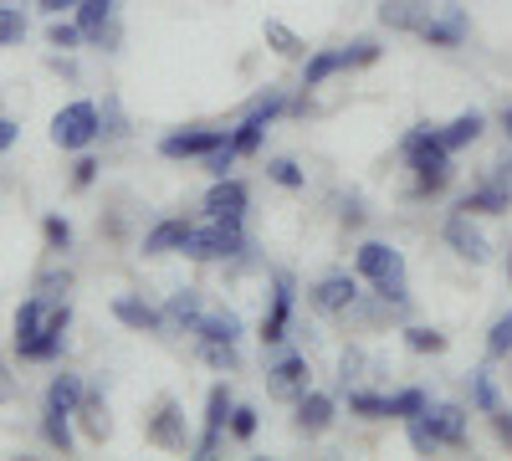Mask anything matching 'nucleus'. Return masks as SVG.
I'll return each instance as SVG.
<instances>
[{"mask_svg": "<svg viewBox=\"0 0 512 461\" xmlns=\"http://www.w3.org/2000/svg\"><path fill=\"white\" fill-rule=\"evenodd\" d=\"M144 436H149L154 446H164V451H190V446H195V436H190V426H185V410H180L175 395H164V400L154 405Z\"/></svg>", "mask_w": 512, "mask_h": 461, "instance_id": "nucleus-6", "label": "nucleus"}, {"mask_svg": "<svg viewBox=\"0 0 512 461\" xmlns=\"http://www.w3.org/2000/svg\"><path fill=\"white\" fill-rule=\"evenodd\" d=\"M36 6L47 16H62V11H77V0H36Z\"/></svg>", "mask_w": 512, "mask_h": 461, "instance_id": "nucleus-54", "label": "nucleus"}, {"mask_svg": "<svg viewBox=\"0 0 512 461\" xmlns=\"http://www.w3.org/2000/svg\"><path fill=\"white\" fill-rule=\"evenodd\" d=\"M236 159H241V154H236V144L226 139V144H216V149H210V154H205L200 164H205V170L221 180V175H231V164H236Z\"/></svg>", "mask_w": 512, "mask_h": 461, "instance_id": "nucleus-44", "label": "nucleus"}, {"mask_svg": "<svg viewBox=\"0 0 512 461\" xmlns=\"http://www.w3.org/2000/svg\"><path fill=\"white\" fill-rule=\"evenodd\" d=\"M487 421H492V436H497V441L512 451V410H507V405H497V410L487 415Z\"/></svg>", "mask_w": 512, "mask_h": 461, "instance_id": "nucleus-49", "label": "nucleus"}, {"mask_svg": "<svg viewBox=\"0 0 512 461\" xmlns=\"http://www.w3.org/2000/svg\"><path fill=\"white\" fill-rule=\"evenodd\" d=\"M98 123H103V134H108V139H123V134H128V118H123V103H118L113 93L103 98V108H98Z\"/></svg>", "mask_w": 512, "mask_h": 461, "instance_id": "nucleus-42", "label": "nucleus"}, {"mask_svg": "<svg viewBox=\"0 0 512 461\" xmlns=\"http://www.w3.org/2000/svg\"><path fill=\"white\" fill-rule=\"evenodd\" d=\"M231 134L226 129H175V134H164L159 139V154L164 159H205L216 144H226Z\"/></svg>", "mask_w": 512, "mask_h": 461, "instance_id": "nucleus-11", "label": "nucleus"}, {"mask_svg": "<svg viewBox=\"0 0 512 461\" xmlns=\"http://www.w3.org/2000/svg\"><path fill=\"white\" fill-rule=\"evenodd\" d=\"M364 216H369V211H364V200H359V195H349V200H344V211H338V221H344L349 231L364 226Z\"/></svg>", "mask_w": 512, "mask_h": 461, "instance_id": "nucleus-50", "label": "nucleus"}, {"mask_svg": "<svg viewBox=\"0 0 512 461\" xmlns=\"http://www.w3.org/2000/svg\"><path fill=\"white\" fill-rule=\"evenodd\" d=\"M98 170H103V164H98L93 154H82V159L72 164V185H77V190H88V185L98 180Z\"/></svg>", "mask_w": 512, "mask_h": 461, "instance_id": "nucleus-48", "label": "nucleus"}, {"mask_svg": "<svg viewBox=\"0 0 512 461\" xmlns=\"http://www.w3.org/2000/svg\"><path fill=\"white\" fill-rule=\"evenodd\" d=\"M62 349H67V328L36 333V339H21V344H16V354H21L26 364H52V359H62Z\"/></svg>", "mask_w": 512, "mask_h": 461, "instance_id": "nucleus-23", "label": "nucleus"}, {"mask_svg": "<svg viewBox=\"0 0 512 461\" xmlns=\"http://www.w3.org/2000/svg\"><path fill=\"white\" fill-rule=\"evenodd\" d=\"M31 292H41V298H67V292H72V267H62V262H47V267L36 272Z\"/></svg>", "mask_w": 512, "mask_h": 461, "instance_id": "nucleus-30", "label": "nucleus"}, {"mask_svg": "<svg viewBox=\"0 0 512 461\" xmlns=\"http://www.w3.org/2000/svg\"><path fill=\"white\" fill-rule=\"evenodd\" d=\"M308 303L318 313H328V318H344L359 303V272H328V277H318L313 292H308Z\"/></svg>", "mask_w": 512, "mask_h": 461, "instance_id": "nucleus-7", "label": "nucleus"}, {"mask_svg": "<svg viewBox=\"0 0 512 461\" xmlns=\"http://www.w3.org/2000/svg\"><path fill=\"white\" fill-rule=\"evenodd\" d=\"M292 303H297L292 277L287 272H272V303H267V318H262V344L267 349H277L287 333H292Z\"/></svg>", "mask_w": 512, "mask_h": 461, "instance_id": "nucleus-10", "label": "nucleus"}, {"mask_svg": "<svg viewBox=\"0 0 512 461\" xmlns=\"http://www.w3.org/2000/svg\"><path fill=\"white\" fill-rule=\"evenodd\" d=\"M16 118H0V154H6V149H16Z\"/></svg>", "mask_w": 512, "mask_h": 461, "instance_id": "nucleus-53", "label": "nucleus"}, {"mask_svg": "<svg viewBox=\"0 0 512 461\" xmlns=\"http://www.w3.org/2000/svg\"><path fill=\"white\" fill-rule=\"evenodd\" d=\"M88 41H93V47H103V52H113V47H118V21H103Z\"/></svg>", "mask_w": 512, "mask_h": 461, "instance_id": "nucleus-51", "label": "nucleus"}, {"mask_svg": "<svg viewBox=\"0 0 512 461\" xmlns=\"http://www.w3.org/2000/svg\"><path fill=\"white\" fill-rule=\"evenodd\" d=\"M231 390L226 385H210V395H205V431L195 436V456H216L221 451V441H226V426H231Z\"/></svg>", "mask_w": 512, "mask_h": 461, "instance_id": "nucleus-8", "label": "nucleus"}, {"mask_svg": "<svg viewBox=\"0 0 512 461\" xmlns=\"http://www.w3.org/2000/svg\"><path fill=\"white\" fill-rule=\"evenodd\" d=\"M405 349L410 354H446V333L441 328H425V323H410L405 328Z\"/></svg>", "mask_w": 512, "mask_h": 461, "instance_id": "nucleus-33", "label": "nucleus"}, {"mask_svg": "<svg viewBox=\"0 0 512 461\" xmlns=\"http://www.w3.org/2000/svg\"><path fill=\"white\" fill-rule=\"evenodd\" d=\"M333 72H344V52H338V47L313 52V57H308V67H303V88H308V93H313V88H323V82H328Z\"/></svg>", "mask_w": 512, "mask_h": 461, "instance_id": "nucleus-25", "label": "nucleus"}, {"mask_svg": "<svg viewBox=\"0 0 512 461\" xmlns=\"http://www.w3.org/2000/svg\"><path fill=\"white\" fill-rule=\"evenodd\" d=\"M113 318L128 323V328H139V333H164V328H169L164 308H154V303H144V298H113Z\"/></svg>", "mask_w": 512, "mask_h": 461, "instance_id": "nucleus-19", "label": "nucleus"}, {"mask_svg": "<svg viewBox=\"0 0 512 461\" xmlns=\"http://www.w3.org/2000/svg\"><path fill=\"white\" fill-rule=\"evenodd\" d=\"M41 441L67 456L72 451V415L67 410H41Z\"/></svg>", "mask_w": 512, "mask_h": 461, "instance_id": "nucleus-28", "label": "nucleus"}, {"mask_svg": "<svg viewBox=\"0 0 512 461\" xmlns=\"http://www.w3.org/2000/svg\"><path fill=\"white\" fill-rule=\"evenodd\" d=\"M349 395V410L354 415H364V421H384V400H390V395H374V390H344Z\"/></svg>", "mask_w": 512, "mask_h": 461, "instance_id": "nucleus-39", "label": "nucleus"}, {"mask_svg": "<svg viewBox=\"0 0 512 461\" xmlns=\"http://www.w3.org/2000/svg\"><path fill=\"white\" fill-rule=\"evenodd\" d=\"M103 21H113V0H77V26H82V36H93Z\"/></svg>", "mask_w": 512, "mask_h": 461, "instance_id": "nucleus-37", "label": "nucleus"}, {"mask_svg": "<svg viewBox=\"0 0 512 461\" xmlns=\"http://www.w3.org/2000/svg\"><path fill=\"white\" fill-rule=\"evenodd\" d=\"M77 426H82V436L88 441H108V431H113V421H108V400H103V390L98 385H88L82 390V400H77Z\"/></svg>", "mask_w": 512, "mask_h": 461, "instance_id": "nucleus-17", "label": "nucleus"}, {"mask_svg": "<svg viewBox=\"0 0 512 461\" xmlns=\"http://www.w3.org/2000/svg\"><path fill=\"white\" fill-rule=\"evenodd\" d=\"M246 205H251V190H246L236 175H221L216 185L205 190V216H231V221H241Z\"/></svg>", "mask_w": 512, "mask_h": 461, "instance_id": "nucleus-16", "label": "nucleus"}, {"mask_svg": "<svg viewBox=\"0 0 512 461\" xmlns=\"http://www.w3.org/2000/svg\"><path fill=\"white\" fill-rule=\"evenodd\" d=\"M472 405L482 410V415H492L502 400H497V380H492V369L482 364V369H472Z\"/></svg>", "mask_w": 512, "mask_h": 461, "instance_id": "nucleus-35", "label": "nucleus"}, {"mask_svg": "<svg viewBox=\"0 0 512 461\" xmlns=\"http://www.w3.org/2000/svg\"><path fill=\"white\" fill-rule=\"evenodd\" d=\"M415 11H420V0H379V26L415 31Z\"/></svg>", "mask_w": 512, "mask_h": 461, "instance_id": "nucleus-32", "label": "nucleus"}, {"mask_svg": "<svg viewBox=\"0 0 512 461\" xmlns=\"http://www.w3.org/2000/svg\"><path fill=\"white\" fill-rule=\"evenodd\" d=\"M405 431H410V446H415L420 456H436V451H441V441H436L431 421H425V410H420V415H410V421H405Z\"/></svg>", "mask_w": 512, "mask_h": 461, "instance_id": "nucleus-38", "label": "nucleus"}, {"mask_svg": "<svg viewBox=\"0 0 512 461\" xmlns=\"http://www.w3.org/2000/svg\"><path fill=\"white\" fill-rule=\"evenodd\" d=\"M236 441H251L256 431H262V415H256L251 405H231V426H226Z\"/></svg>", "mask_w": 512, "mask_h": 461, "instance_id": "nucleus-43", "label": "nucleus"}, {"mask_svg": "<svg viewBox=\"0 0 512 461\" xmlns=\"http://www.w3.org/2000/svg\"><path fill=\"white\" fill-rule=\"evenodd\" d=\"M456 211H466V216H507L512 211V190L487 175V180H477L472 190L456 200Z\"/></svg>", "mask_w": 512, "mask_h": 461, "instance_id": "nucleus-14", "label": "nucleus"}, {"mask_svg": "<svg viewBox=\"0 0 512 461\" xmlns=\"http://www.w3.org/2000/svg\"><path fill=\"white\" fill-rule=\"evenodd\" d=\"M241 313H231V308H216V313H205L200 323H195V339H221V344H241Z\"/></svg>", "mask_w": 512, "mask_h": 461, "instance_id": "nucleus-22", "label": "nucleus"}, {"mask_svg": "<svg viewBox=\"0 0 512 461\" xmlns=\"http://www.w3.org/2000/svg\"><path fill=\"white\" fill-rule=\"evenodd\" d=\"M425 421H431L441 446H451V451L472 446V415H466L461 405H425Z\"/></svg>", "mask_w": 512, "mask_h": 461, "instance_id": "nucleus-12", "label": "nucleus"}, {"mask_svg": "<svg viewBox=\"0 0 512 461\" xmlns=\"http://www.w3.org/2000/svg\"><path fill=\"white\" fill-rule=\"evenodd\" d=\"M354 272H359L364 282H384V277H400V272H405V257H400L390 241H364V246L354 251Z\"/></svg>", "mask_w": 512, "mask_h": 461, "instance_id": "nucleus-13", "label": "nucleus"}, {"mask_svg": "<svg viewBox=\"0 0 512 461\" xmlns=\"http://www.w3.org/2000/svg\"><path fill=\"white\" fill-rule=\"evenodd\" d=\"M466 31H472V16H466V6H456V0H420L410 36L431 41V47H461Z\"/></svg>", "mask_w": 512, "mask_h": 461, "instance_id": "nucleus-2", "label": "nucleus"}, {"mask_svg": "<svg viewBox=\"0 0 512 461\" xmlns=\"http://www.w3.org/2000/svg\"><path fill=\"white\" fill-rule=\"evenodd\" d=\"M308 390H313V369H308L303 354H277V359L267 364V395H272V400L292 405V400H303Z\"/></svg>", "mask_w": 512, "mask_h": 461, "instance_id": "nucleus-5", "label": "nucleus"}, {"mask_svg": "<svg viewBox=\"0 0 512 461\" xmlns=\"http://www.w3.org/2000/svg\"><path fill=\"white\" fill-rule=\"evenodd\" d=\"M344 52V72H354V67H374L379 62V41L374 36H354L349 47H338Z\"/></svg>", "mask_w": 512, "mask_h": 461, "instance_id": "nucleus-36", "label": "nucleus"}, {"mask_svg": "<svg viewBox=\"0 0 512 461\" xmlns=\"http://www.w3.org/2000/svg\"><path fill=\"white\" fill-rule=\"evenodd\" d=\"M164 318H169V328H180V333H195V323L205 318L200 287H180V292H169V303H164Z\"/></svg>", "mask_w": 512, "mask_h": 461, "instance_id": "nucleus-20", "label": "nucleus"}, {"mask_svg": "<svg viewBox=\"0 0 512 461\" xmlns=\"http://www.w3.org/2000/svg\"><path fill=\"white\" fill-rule=\"evenodd\" d=\"M195 236V226L185 216H169V221H154L149 236H144V251L149 257H169V251H185V241Z\"/></svg>", "mask_w": 512, "mask_h": 461, "instance_id": "nucleus-18", "label": "nucleus"}, {"mask_svg": "<svg viewBox=\"0 0 512 461\" xmlns=\"http://www.w3.org/2000/svg\"><path fill=\"white\" fill-rule=\"evenodd\" d=\"M82 390H88V385H82V374H52V385H47V410H77V400H82Z\"/></svg>", "mask_w": 512, "mask_h": 461, "instance_id": "nucleus-24", "label": "nucleus"}, {"mask_svg": "<svg viewBox=\"0 0 512 461\" xmlns=\"http://www.w3.org/2000/svg\"><path fill=\"white\" fill-rule=\"evenodd\" d=\"M482 129H487V118L472 108V113H456L451 123H446V129H441V144L456 154V149H472L477 139H482Z\"/></svg>", "mask_w": 512, "mask_h": 461, "instance_id": "nucleus-21", "label": "nucleus"}, {"mask_svg": "<svg viewBox=\"0 0 512 461\" xmlns=\"http://www.w3.org/2000/svg\"><path fill=\"white\" fill-rule=\"evenodd\" d=\"M16 400V374H11V364L0 359V405H11Z\"/></svg>", "mask_w": 512, "mask_h": 461, "instance_id": "nucleus-52", "label": "nucleus"}, {"mask_svg": "<svg viewBox=\"0 0 512 461\" xmlns=\"http://www.w3.org/2000/svg\"><path fill=\"white\" fill-rule=\"evenodd\" d=\"M487 359H512V313H502L487 328Z\"/></svg>", "mask_w": 512, "mask_h": 461, "instance_id": "nucleus-40", "label": "nucleus"}, {"mask_svg": "<svg viewBox=\"0 0 512 461\" xmlns=\"http://www.w3.org/2000/svg\"><path fill=\"white\" fill-rule=\"evenodd\" d=\"M267 180L282 185V190H303V185H308V175L297 170V159H272V164H267Z\"/></svg>", "mask_w": 512, "mask_h": 461, "instance_id": "nucleus-41", "label": "nucleus"}, {"mask_svg": "<svg viewBox=\"0 0 512 461\" xmlns=\"http://www.w3.org/2000/svg\"><path fill=\"white\" fill-rule=\"evenodd\" d=\"M267 129H272V118H262V113H246L236 129H231V144H236V154H256L262 149V139H267Z\"/></svg>", "mask_w": 512, "mask_h": 461, "instance_id": "nucleus-27", "label": "nucleus"}, {"mask_svg": "<svg viewBox=\"0 0 512 461\" xmlns=\"http://www.w3.org/2000/svg\"><path fill=\"white\" fill-rule=\"evenodd\" d=\"M507 287H512V246H507Z\"/></svg>", "mask_w": 512, "mask_h": 461, "instance_id": "nucleus-56", "label": "nucleus"}, {"mask_svg": "<svg viewBox=\"0 0 512 461\" xmlns=\"http://www.w3.org/2000/svg\"><path fill=\"white\" fill-rule=\"evenodd\" d=\"M93 139H103V123H98V103H67L57 118H52V144L57 149H72L82 154Z\"/></svg>", "mask_w": 512, "mask_h": 461, "instance_id": "nucleus-4", "label": "nucleus"}, {"mask_svg": "<svg viewBox=\"0 0 512 461\" xmlns=\"http://www.w3.org/2000/svg\"><path fill=\"white\" fill-rule=\"evenodd\" d=\"M200 359L221 374H236L241 369V344H221V339H200Z\"/></svg>", "mask_w": 512, "mask_h": 461, "instance_id": "nucleus-31", "label": "nucleus"}, {"mask_svg": "<svg viewBox=\"0 0 512 461\" xmlns=\"http://www.w3.org/2000/svg\"><path fill=\"white\" fill-rule=\"evenodd\" d=\"M364 369H369V354L349 344L344 354H338V390H354V385L364 380Z\"/></svg>", "mask_w": 512, "mask_h": 461, "instance_id": "nucleus-34", "label": "nucleus"}, {"mask_svg": "<svg viewBox=\"0 0 512 461\" xmlns=\"http://www.w3.org/2000/svg\"><path fill=\"white\" fill-rule=\"evenodd\" d=\"M82 41V26L77 21H52V31H47V47H57V52H72Z\"/></svg>", "mask_w": 512, "mask_h": 461, "instance_id": "nucleus-45", "label": "nucleus"}, {"mask_svg": "<svg viewBox=\"0 0 512 461\" xmlns=\"http://www.w3.org/2000/svg\"><path fill=\"white\" fill-rule=\"evenodd\" d=\"M400 154L415 170V195H446L451 180H456V164H451V149L441 144V129L436 123H415V129L400 139Z\"/></svg>", "mask_w": 512, "mask_h": 461, "instance_id": "nucleus-1", "label": "nucleus"}, {"mask_svg": "<svg viewBox=\"0 0 512 461\" xmlns=\"http://www.w3.org/2000/svg\"><path fill=\"white\" fill-rule=\"evenodd\" d=\"M241 251H251V241H246L241 221H231V216H210L185 241V257H195V262H231V257H241Z\"/></svg>", "mask_w": 512, "mask_h": 461, "instance_id": "nucleus-3", "label": "nucleus"}, {"mask_svg": "<svg viewBox=\"0 0 512 461\" xmlns=\"http://www.w3.org/2000/svg\"><path fill=\"white\" fill-rule=\"evenodd\" d=\"M441 236H446V246L456 251L461 262H472V267H482L487 257H492V246H487V236H482V226L466 216V211H451L446 216V226H441Z\"/></svg>", "mask_w": 512, "mask_h": 461, "instance_id": "nucleus-9", "label": "nucleus"}, {"mask_svg": "<svg viewBox=\"0 0 512 461\" xmlns=\"http://www.w3.org/2000/svg\"><path fill=\"white\" fill-rule=\"evenodd\" d=\"M41 236H47V251H67V246H72V226H67L62 216L41 221Z\"/></svg>", "mask_w": 512, "mask_h": 461, "instance_id": "nucleus-46", "label": "nucleus"}, {"mask_svg": "<svg viewBox=\"0 0 512 461\" xmlns=\"http://www.w3.org/2000/svg\"><path fill=\"white\" fill-rule=\"evenodd\" d=\"M333 395H318V390H308L303 400H292V426H297V436H323L328 426H333Z\"/></svg>", "mask_w": 512, "mask_h": 461, "instance_id": "nucleus-15", "label": "nucleus"}, {"mask_svg": "<svg viewBox=\"0 0 512 461\" xmlns=\"http://www.w3.org/2000/svg\"><path fill=\"white\" fill-rule=\"evenodd\" d=\"M262 36H267V47H272L277 57H287V62H297V57H308V47H303V36H297L292 26H282V21H262Z\"/></svg>", "mask_w": 512, "mask_h": 461, "instance_id": "nucleus-26", "label": "nucleus"}, {"mask_svg": "<svg viewBox=\"0 0 512 461\" xmlns=\"http://www.w3.org/2000/svg\"><path fill=\"white\" fill-rule=\"evenodd\" d=\"M26 36V16L11 11V6H0V47H11V41Z\"/></svg>", "mask_w": 512, "mask_h": 461, "instance_id": "nucleus-47", "label": "nucleus"}, {"mask_svg": "<svg viewBox=\"0 0 512 461\" xmlns=\"http://www.w3.org/2000/svg\"><path fill=\"white\" fill-rule=\"evenodd\" d=\"M425 405H431V395H425L420 385H410V390H395L390 400H384V421H410V415H420Z\"/></svg>", "mask_w": 512, "mask_h": 461, "instance_id": "nucleus-29", "label": "nucleus"}, {"mask_svg": "<svg viewBox=\"0 0 512 461\" xmlns=\"http://www.w3.org/2000/svg\"><path fill=\"white\" fill-rule=\"evenodd\" d=\"M502 129H507V139H512V103H507V113H502Z\"/></svg>", "mask_w": 512, "mask_h": 461, "instance_id": "nucleus-55", "label": "nucleus"}]
</instances>
